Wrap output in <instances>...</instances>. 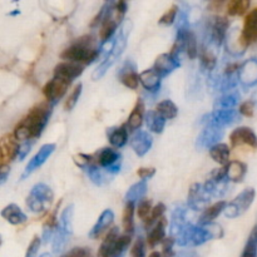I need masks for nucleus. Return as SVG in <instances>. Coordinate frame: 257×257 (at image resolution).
Masks as SVG:
<instances>
[{
	"mask_svg": "<svg viewBox=\"0 0 257 257\" xmlns=\"http://www.w3.org/2000/svg\"><path fill=\"white\" fill-rule=\"evenodd\" d=\"M97 43L93 35H84L78 39L74 44L68 47L60 57L69 62L80 63V64H89L94 62L99 55V52L95 48Z\"/></svg>",
	"mask_w": 257,
	"mask_h": 257,
	"instance_id": "obj_1",
	"label": "nucleus"
},
{
	"mask_svg": "<svg viewBox=\"0 0 257 257\" xmlns=\"http://www.w3.org/2000/svg\"><path fill=\"white\" fill-rule=\"evenodd\" d=\"M50 104L52 103L47 100V102H43L34 105L33 109L28 113L27 117L22 122L18 123V125H22V127H24L27 130L29 138L35 140V138H38L42 135L45 125H47L48 119H49L50 112H52Z\"/></svg>",
	"mask_w": 257,
	"mask_h": 257,
	"instance_id": "obj_2",
	"label": "nucleus"
},
{
	"mask_svg": "<svg viewBox=\"0 0 257 257\" xmlns=\"http://www.w3.org/2000/svg\"><path fill=\"white\" fill-rule=\"evenodd\" d=\"M53 197H54L53 191L47 185L39 183V185L34 186L29 192V196L27 198V206L33 212H43L45 208L52 205Z\"/></svg>",
	"mask_w": 257,
	"mask_h": 257,
	"instance_id": "obj_3",
	"label": "nucleus"
},
{
	"mask_svg": "<svg viewBox=\"0 0 257 257\" xmlns=\"http://www.w3.org/2000/svg\"><path fill=\"white\" fill-rule=\"evenodd\" d=\"M253 200H255V190L253 188H246L235 200H232L228 205H226L223 213L228 218L238 217V216L242 215L248 210V207L252 205Z\"/></svg>",
	"mask_w": 257,
	"mask_h": 257,
	"instance_id": "obj_4",
	"label": "nucleus"
},
{
	"mask_svg": "<svg viewBox=\"0 0 257 257\" xmlns=\"http://www.w3.org/2000/svg\"><path fill=\"white\" fill-rule=\"evenodd\" d=\"M238 119H240L238 113L233 108H228V109H215L210 115L206 117V120H207L206 124H213L221 128H226L228 125H232L235 123H237Z\"/></svg>",
	"mask_w": 257,
	"mask_h": 257,
	"instance_id": "obj_5",
	"label": "nucleus"
},
{
	"mask_svg": "<svg viewBox=\"0 0 257 257\" xmlns=\"http://www.w3.org/2000/svg\"><path fill=\"white\" fill-rule=\"evenodd\" d=\"M70 83L67 82L65 79L54 75V78L50 79L49 82L44 85V88H43V94L47 98L48 102L57 103L58 100L67 93L68 85Z\"/></svg>",
	"mask_w": 257,
	"mask_h": 257,
	"instance_id": "obj_6",
	"label": "nucleus"
},
{
	"mask_svg": "<svg viewBox=\"0 0 257 257\" xmlns=\"http://www.w3.org/2000/svg\"><path fill=\"white\" fill-rule=\"evenodd\" d=\"M222 128L217 127L213 124H206L205 130L200 133L197 141H196V146L198 150H206V148H211L218 143V141L222 138Z\"/></svg>",
	"mask_w": 257,
	"mask_h": 257,
	"instance_id": "obj_7",
	"label": "nucleus"
},
{
	"mask_svg": "<svg viewBox=\"0 0 257 257\" xmlns=\"http://www.w3.org/2000/svg\"><path fill=\"white\" fill-rule=\"evenodd\" d=\"M211 198H213L212 195L206 190L205 185L195 183V185L191 186L190 192H188V205L191 208L200 210L206 203L210 202Z\"/></svg>",
	"mask_w": 257,
	"mask_h": 257,
	"instance_id": "obj_8",
	"label": "nucleus"
},
{
	"mask_svg": "<svg viewBox=\"0 0 257 257\" xmlns=\"http://www.w3.org/2000/svg\"><path fill=\"white\" fill-rule=\"evenodd\" d=\"M54 151H55L54 143H48V145L43 146V147L38 151L37 155H35L27 165V167H25L24 170V173H23V178H27L28 176L32 175L35 170L42 167V166L47 162V160L50 157V155H52Z\"/></svg>",
	"mask_w": 257,
	"mask_h": 257,
	"instance_id": "obj_9",
	"label": "nucleus"
},
{
	"mask_svg": "<svg viewBox=\"0 0 257 257\" xmlns=\"http://www.w3.org/2000/svg\"><path fill=\"white\" fill-rule=\"evenodd\" d=\"M230 142L232 147H238L241 145H247L250 147H257V136L251 128L238 127L232 131L230 136Z\"/></svg>",
	"mask_w": 257,
	"mask_h": 257,
	"instance_id": "obj_10",
	"label": "nucleus"
},
{
	"mask_svg": "<svg viewBox=\"0 0 257 257\" xmlns=\"http://www.w3.org/2000/svg\"><path fill=\"white\" fill-rule=\"evenodd\" d=\"M180 58H176L175 55L168 53V54L158 55L157 59L155 60V64H153V69H155L161 77L165 78L167 77L168 74H171L173 70L177 69V68L180 67Z\"/></svg>",
	"mask_w": 257,
	"mask_h": 257,
	"instance_id": "obj_11",
	"label": "nucleus"
},
{
	"mask_svg": "<svg viewBox=\"0 0 257 257\" xmlns=\"http://www.w3.org/2000/svg\"><path fill=\"white\" fill-rule=\"evenodd\" d=\"M241 38L246 47L257 40V8L246 15L243 28L241 30Z\"/></svg>",
	"mask_w": 257,
	"mask_h": 257,
	"instance_id": "obj_12",
	"label": "nucleus"
},
{
	"mask_svg": "<svg viewBox=\"0 0 257 257\" xmlns=\"http://www.w3.org/2000/svg\"><path fill=\"white\" fill-rule=\"evenodd\" d=\"M83 65L84 64L69 62V60H68L67 63H59V64L55 67L54 75L63 78V79H65L67 82L72 83L75 78H78L83 73V70H84V67H83Z\"/></svg>",
	"mask_w": 257,
	"mask_h": 257,
	"instance_id": "obj_13",
	"label": "nucleus"
},
{
	"mask_svg": "<svg viewBox=\"0 0 257 257\" xmlns=\"http://www.w3.org/2000/svg\"><path fill=\"white\" fill-rule=\"evenodd\" d=\"M18 138L13 135H8L2 141V167L7 166L8 162L18 157L20 145H18Z\"/></svg>",
	"mask_w": 257,
	"mask_h": 257,
	"instance_id": "obj_14",
	"label": "nucleus"
},
{
	"mask_svg": "<svg viewBox=\"0 0 257 257\" xmlns=\"http://www.w3.org/2000/svg\"><path fill=\"white\" fill-rule=\"evenodd\" d=\"M131 147L138 157H143L152 147V137L145 131H138L131 138Z\"/></svg>",
	"mask_w": 257,
	"mask_h": 257,
	"instance_id": "obj_15",
	"label": "nucleus"
},
{
	"mask_svg": "<svg viewBox=\"0 0 257 257\" xmlns=\"http://www.w3.org/2000/svg\"><path fill=\"white\" fill-rule=\"evenodd\" d=\"M228 30V19L223 17H217L211 24V43L216 47H220L225 40Z\"/></svg>",
	"mask_w": 257,
	"mask_h": 257,
	"instance_id": "obj_16",
	"label": "nucleus"
},
{
	"mask_svg": "<svg viewBox=\"0 0 257 257\" xmlns=\"http://www.w3.org/2000/svg\"><path fill=\"white\" fill-rule=\"evenodd\" d=\"M241 84L245 87H252L257 84V60L250 59L243 63L238 69Z\"/></svg>",
	"mask_w": 257,
	"mask_h": 257,
	"instance_id": "obj_17",
	"label": "nucleus"
},
{
	"mask_svg": "<svg viewBox=\"0 0 257 257\" xmlns=\"http://www.w3.org/2000/svg\"><path fill=\"white\" fill-rule=\"evenodd\" d=\"M118 77H119V82L128 89H137L140 84V74H137L135 65L131 64L130 60L124 63L122 69L119 70Z\"/></svg>",
	"mask_w": 257,
	"mask_h": 257,
	"instance_id": "obj_18",
	"label": "nucleus"
},
{
	"mask_svg": "<svg viewBox=\"0 0 257 257\" xmlns=\"http://www.w3.org/2000/svg\"><path fill=\"white\" fill-rule=\"evenodd\" d=\"M161 77L155 69H147L143 70L140 74V83L146 90L151 93H156L161 88Z\"/></svg>",
	"mask_w": 257,
	"mask_h": 257,
	"instance_id": "obj_19",
	"label": "nucleus"
},
{
	"mask_svg": "<svg viewBox=\"0 0 257 257\" xmlns=\"http://www.w3.org/2000/svg\"><path fill=\"white\" fill-rule=\"evenodd\" d=\"M145 118H146L145 104H143L142 100L138 99L137 103H136L135 108H133V110L131 112L130 117H128V120H127L128 130H130L131 132H135V131L140 130Z\"/></svg>",
	"mask_w": 257,
	"mask_h": 257,
	"instance_id": "obj_20",
	"label": "nucleus"
},
{
	"mask_svg": "<svg viewBox=\"0 0 257 257\" xmlns=\"http://www.w3.org/2000/svg\"><path fill=\"white\" fill-rule=\"evenodd\" d=\"M247 172V166L241 161H231L226 165V176L231 182H241Z\"/></svg>",
	"mask_w": 257,
	"mask_h": 257,
	"instance_id": "obj_21",
	"label": "nucleus"
},
{
	"mask_svg": "<svg viewBox=\"0 0 257 257\" xmlns=\"http://www.w3.org/2000/svg\"><path fill=\"white\" fill-rule=\"evenodd\" d=\"M2 216L4 217V220H7L8 222L12 223V225H22L27 221V216L25 213L20 210V207L15 203H10L8 205L4 210L2 211Z\"/></svg>",
	"mask_w": 257,
	"mask_h": 257,
	"instance_id": "obj_22",
	"label": "nucleus"
},
{
	"mask_svg": "<svg viewBox=\"0 0 257 257\" xmlns=\"http://www.w3.org/2000/svg\"><path fill=\"white\" fill-rule=\"evenodd\" d=\"M114 221V213L112 210H104L102 212V215L99 216L98 221L95 222V225L93 226V228L89 232V237H97L104 230H107L108 227H110V225Z\"/></svg>",
	"mask_w": 257,
	"mask_h": 257,
	"instance_id": "obj_23",
	"label": "nucleus"
},
{
	"mask_svg": "<svg viewBox=\"0 0 257 257\" xmlns=\"http://www.w3.org/2000/svg\"><path fill=\"white\" fill-rule=\"evenodd\" d=\"M166 120L167 119L158 110H150L146 113V123H147L148 130L153 133L161 135L165 130Z\"/></svg>",
	"mask_w": 257,
	"mask_h": 257,
	"instance_id": "obj_24",
	"label": "nucleus"
},
{
	"mask_svg": "<svg viewBox=\"0 0 257 257\" xmlns=\"http://www.w3.org/2000/svg\"><path fill=\"white\" fill-rule=\"evenodd\" d=\"M166 226H167V221H166L165 217H161L155 225V227L150 231L147 242L151 247H155L156 245H158V243H161L165 240Z\"/></svg>",
	"mask_w": 257,
	"mask_h": 257,
	"instance_id": "obj_25",
	"label": "nucleus"
},
{
	"mask_svg": "<svg viewBox=\"0 0 257 257\" xmlns=\"http://www.w3.org/2000/svg\"><path fill=\"white\" fill-rule=\"evenodd\" d=\"M119 22L117 17H113L112 14H108L104 18L102 23H100V30H99V37L102 42H108L110 38L114 34L115 29H117V24Z\"/></svg>",
	"mask_w": 257,
	"mask_h": 257,
	"instance_id": "obj_26",
	"label": "nucleus"
},
{
	"mask_svg": "<svg viewBox=\"0 0 257 257\" xmlns=\"http://www.w3.org/2000/svg\"><path fill=\"white\" fill-rule=\"evenodd\" d=\"M210 156L216 163L226 166L230 161V147L225 143H216L210 148Z\"/></svg>",
	"mask_w": 257,
	"mask_h": 257,
	"instance_id": "obj_27",
	"label": "nucleus"
},
{
	"mask_svg": "<svg viewBox=\"0 0 257 257\" xmlns=\"http://www.w3.org/2000/svg\"><path fill=\"white\" fill-rule=\"evenodd\" d=\"M226 205H227V203H226L225 201H220V202L215 203V205L206 208V210L203 211L202 216L200 217V220H198V223L202 226V225H207V223L212 222L215 218H217V216L220 215L221 212L225 211Z\"/></svg>",
	"mask_w": 257,
	"mask_h": 257,
	"instance_id": "obj_28",
	"label": "nucleus"
},
{
	"mask_svg": "<svg viewBox=\"0 0 257 257\" xmlns=\"http://www.w3.org/2000/svg\"><path fill=\"white\" fill-rule=\"evenodd\" d=\"M118 237H119V230L118 227H113L109 232L105 236L104 241H103L102 246L99 247L98 255L99 256H112V251L114 248L115 242H117Z\"/></svg>",
	"mask_w": 257,
	"mask_h": 257,
	"instance_id": "obj_29",
	"label": "nucleus"
},
{
	"mask_svg": "<svg viewBox=\"0 0 257 257\" xmlns=\"http://www.w3.org/2000/svg\"><path fill=\"white\" fill-rule=\"evenodd\" d=\"M109 143L115 148H120L128 142V127L125 125H120V127L113 128L109 133Z\"/></svg>",
	"mask_w": 257,
	"mask_h": 257,
	"instance_id": "obj_30",
	"label": "nucleus"
},
{
	"mask_svg": "<svg viewBox=\"0 0 257 257\" xmlns=\"http://www.w3.org/2000/svg\"><path fill=\"white\" fill-rule=\"evenodd\" d=\"M177 38H182L183 39V45H185V50L186 53H187L188 58H190V59H195V58H197L198 44H197V38H196L195 33L191 32V30L188 29L185 34Z\"/></svg>",
	"mask_w": 257,
	"mask_h": 257,
	"instance_id": "obj_31",
	"label": "nucleus"
},
{
	"mask_svg": "<svg viewBox=\"0 0 257 257\" xmlns=\"http://www.w3.org/2000/svg\"><path fill=\"white\" fill-rule=\"evenodd\" d=\"M119 158L120 156L118 155L114 150H112V148H104V150H102L99 153H98L97 165L107 168L109 167V166L115 165Z\"/></svg>",
	"mask_w": 257,
	"mask_h": 257,
	"instance_id": "obj_32",
	"label": "nucleus"
},
{
	"mask_svg": "<svg viewBox=\"0 0 257 257\" xmlns=\"http://www.w3.org/2000/svg\"><path fill=\"white\" fill-rule=\"evenodd\" d=\"M133 215H135V202L133 201H128L125 203L124 211H123V218L122 225L124 232L133 233L135 230V222H133Z\"/></svg>",
	"mask_w": 257,
	"mask_h": 257,
	"instance_id": "obj_33",
	"label": "nucleus"
},
{
	"mask_svg": "<svg viewBox=\"0 0 257 257\" xmlns=\"http://www.w3.org/2000/svg\"><path fill=\"white\" fill-rule=\"evenodd\" d=\"M186 220V211L183 208H177L175 210L172 216V222H171V233L172 236H177L182 233L183 225H185Z\"/></svg>",
	"mask_w": 257,
	"mask_h": 257,
	"instance_id": "obj_34",
	"label": "nucleus"
},
{
	"mask_svg": "<svg viewBox=\"0 0 257 257\" xmlns=\"http://www.w3.org/2000/svg\"><path fill=\"white\" fill-rule=\"evenodd\" d=\"M146 192H147V181L142 180L141 182L133 185L127 191V193H125V202H128V201L136 202L137 200L142 198L146 195Z\"/></svg>",
	"mask_w": 257,
	"mask_h": 257,
	"instance_id": "obj_35",
	"label": "nucleus"
},
{
	"mask_svg": "<svg viewBox=\"0 0 257 257\" xmlns=\"http://www.w3.org/2000/svg\"><path fill=\"white\" fill-rule=\"evenodd\" d=\"M156 110H158L166 119H173V118L177 117L178 114L177 105L170 99H165L162 100V102L158 103Z\"/></svg>",
	"mask_w": 257,
	"mask_h": 257,
	"instance_id": "obj_36",
	"label": "nucleus"
},
{
	"mask_svg": "<svg viewBox=\"0 0 257 257\" xmlns=\"http://www.w3.org/2000/svg\"><path fill=\"white\" fill-rule=\"evenodd\" d=\"M238 103V93H228L222 95L215 102V109H228L233 108Z\"/></svg>",
	"mask_w": 257,
	"mask_h": 257,
	"instance_id": "obj_37",
	"label": "nucleus"
},
{
	"mask_svg": "<svg viewBox=\"0 0 257 257\" xmlns=\"http://www.w3.org/2000/svg\"><path fill=\"white\" fill-rule=\"evenodd\" d=\"M251 0H230L227 12L230 15H243L248 10Z\"/></svg>",
	"mask_w": 257,
	"mask_h": 257,
	"instance_id": "obj_38",
	"label": "nucleus"
},
{
	"mask_svg": "<svg viewBox=\"0 0 257 257\" xmlns=\"http://www.w3.org/2000/svg\"><path fill=\"white\" fill-rule=\"evenodd\" d=\"M117 58H118L117 55H114L112 52H110L109 54L107 55V58H105V59L103 60L102 64H100L99 67H98L97 69L94 70V72H93V79H94V80L100 79V78H102L103 75H104L105 73H107V70L109 69L110 65H112L113 63L115 62V59H117Z\"/></svg>",
	"mask_w": 257,
	"mask_h": 257,
	"instance_id": "obj_39",
	"label": "nucleus"
},
{
	"mask_svg": "<svg viewBox=\"0 0 257 257\" xmlns=\"http://www.w3.org/2000/svg\"><path fill=\"white\" fill-rule=\"evenodd\" d=\"M131 241H132V233L130 232H124V235L119 236L115 242L114 248L112 251V256H119L127 250L128 246L131 245Z\"/></svg>",
	"mask_w": 257,
	"mask_h": 257,
	"instance_id": "obj_40",
	"label": "nucleus"
},
{
	"mask_svg": "<svg viewBox=\"0 0 257 257\" xmlns=\"http://www.w3.org/2000/svg\"><path fill=\"white\" fill-rule=\"evenodd\" d=\"M165 211H166V206L163 205V203H158L157 206H155V207L152 208V212H151V215L145 220L146 226H147L148 228L152 227V226L155 225L156 221H158L161 217H163V213H165Z\"/></svg>",
	"mask_w": 257,
	"mask_h": 257,
	"instance_id": "obj_41",
	"label": "nucleus"
},
{
	"mask_svg": "<svg viewBox=\"0 0 257 257\" xmlns=\"http://www.w3.org/2000/svg\"><path fill=\"white\" fill-rule=\"evenodd\" d=\"M200 59H201V64H202V67L210 70L213 69V68L216 67V63H217V58H216V55L208 49L202 50Z\"/></svg>",
	"mask_w": 257,
	"mask_h": 257,
	"instance_id": "obj_42",
	"label": "nucleus"
},
{
	"mask_svg": "<svg viewBox=\"0 0 257 257\" xmlns=\"http://www.w3.org/2000/svg\"><path fill=\"white\" fill-rule=\"evenodd\" d=\"M82 89H83V85L82 84L75 85L74 89L72 90L70 95H69V97H68L67 102H65V104H64L65 110H72L73 108L75 107V104H77L78 100H79L80 94H82Z\"/></svg>",
	"mask_w": 257,
	"mask_h": 257,
	"instance_id": "obj_43",
	"label": "nucleus"
},
{
	"mask_svg": "<svg viewBox=\"0 0 257 257\" xmlns=\"http://www.w3.org/2000/svg\"><path fill=\"white\" fill-rule=\"evenodd\" d=\"M242 256H257V227L250 235V238H248L247 243H246Z\"/></svg>",
	"mask_w": 257,
	"mask_h": 257,
	"instance_id": "obj_44",
	"label": "nucleus"
},
{
	"mask_svg": "<svg viewBox=\"0 0 257 257\" xmlns=\"http://www.w3.org/2000/svg\"><path fill=\"white\" fill-rule=\"evenodd\" d=\"M177 14H178V7L177 5H172V7H171L170 9H168L167 12H166L165 14L161 17V19L158 20V23L162 25L173 24L176 20V17H177Z\"/></svg>",
	"mask_w": 257,
	"mask_h": 257,
	"instance_id": "obj_45",
	"label": "nucleus"
},
{
	"mask_svg": "<svg viewBox=\"0 0 257 257\" xmlns=\"http://www.w3.org/2000/svg\"><path fill=\"white\" fill-rule=\"evenodd\" d=\"M152 201L150 200H143L141 201L140 205H138L137 208V215L141 220H146L148 216L152 212Z\"/></svg>",
	"mask_w": 257,
	"mask_h": 257,
	"instance_id": "obj_46",
	"label": "nucleus"
},
{
	"mask_svg": "<svg viewBox=\"0 0 257 257\" xmlns=\"http://www.w3.org/2000/svg\"><path fill=\"white\" fill-rule=\"evenodd\" d=\"M253 110H255V103L252 100H246V102L241 103L240 105V114L243 117H252Z\"/></svg>",
	"mask_w": 257,
	"mask_h": 257,
	"instance_id": "obj_47",
	"label": "nucleus"
},
{
	"mask_svg": "<svg viewBox=\"0 0 257 257\" xmlns=\"http://www.w3.org/2000/svg\"><path fill=\"white\" fill-rule=\"evenodd\" d=\"M88 175H89V178L95 183V185H98V186L102 185L103 177H102V175H100V171L98 170L95 166H93V165L88 166Z\"/></svg>",
	"mask_w": 257,
	"mask_h": 257,
	"instance_id": "obj_48",
	"label": "nucleus"
},
{
	"mask_svg": "<svg viewBox=\"0 0 257 257\" xmlns=\"http://www.w3.org/2000/svg\"><path fill=\"white\" fill-rule=\"evenodd\" d=\"M131 255L135 257L145 256V241L142 238H137V241L133 243L132 248H131Z\"/></svg>",
	"mask_w": 257,
	"mask_h": 257,
	"instance_id": "obj_49",
	"label": "nucleus"
},
{
	"mask_svg": "<svg viewBox=\"0 0 257 257\" xmlns=\"http://www.w3.org/2000/svg\"><path fill=\"white\" fill-rule=\"evenodd\" d=\"M40 243H42V238L38 237V236H35V237L33 238L32 242H30L29 248H28V251H27V256L33 257V256L37 255L38 250H39V247H40Z\"/></svg>",
	"mask_w": 257,
	"mask_h": 257,
	"instance_id": "obj_50",
	"label": "nucleus"
},
{
	"mask_svg": "<svg viewBox=\"0 0 257 257\" xmlns=\"http://www.w3.org/2000/svg\"><path fill=\"white\" fill-rule=\"evenodd\" d=\"M32 145L33 142H30V140H25L24 142L20 145V148H19V153H18V160H24L25 156L28 155V153L30 152V150H32Z\"/></svg>",
	"mask_w": 257,
	"mask_h": 257,
	"instance_id": "obj_51",
	"label": "nucleus"
},
{
	"mask_svg": "<svg viewBox=\"0 0 257 257\" xmlns=\"http://www.w3.org/2000/svg\"><path fill=\"white\" fill-rule=\"evenodd\" d=\"M155 173H156V168H153V167H142L137 171L138 177H141L142 180L152 178Z\"/></svg>",
	"mask_w": 257,
	"mask_h": 257,
	"instance_id": "obj_52",
	"label": "nucleus"
},
{
	"mask_svg": "<svg viewBox=\"0 0 257 257\" xmlns=\"http://www.w3.org/2000/svg\"><path fill=\"white\" fill-rule=\"evenodd\" d=\"M90 251L87 250L85 247H75L74 250L69 251L67 253V256H89Z\"/></svg>",
	"mask_w": 257,
	"mask_h": 257,
	"instance_id": "obj_53",
	"label": "nucleus"
}]
</instances>
